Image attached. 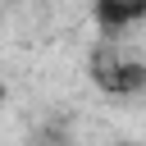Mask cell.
<instances>
[{
	"instance_id": "3",
	"label": "cell",
	"mask_w": 146,
	"mask_h": 146,
	"mask_svg": "<svg viewBox=\"0 0 146 146\" xmlns=\"http://www.w3.org/2000/svg\"><path fill=\"white\" fill-rule=\"evenodd\" d=\"M5 96H9V91H5V87H0V105H5Z\"/></svg>"
},
{
	"instance_id": "1",
	"label": "cell",
	"mask_w": 146,
	"mask_h": 146,
	"mask_svg": "<svg viewBox=\"0 0 146 146\" xmlns=\"http://www.w3.org/2000/svg\"><path fill=\"white\" fill-rule=\"evenodd\" d=\"M91 78L105 96H137L146 91V64L137 59H110V64H91Z\"/></svg>"
},
{
	"instance_id": "2",
	"label": "cell",
	"mask_w": 146,
	"mask_h": 146,
	"mask_svg": "<svg viewBox=\"0 0 146 146\" xmlns=\"http://www.w3.org/2000/svg\"><path fill=\"white\" fill-rule=\"evenodd\" d=\"M146 18V0H96V23L105 32H123Z\"/></svg>"
}]
</instances>
